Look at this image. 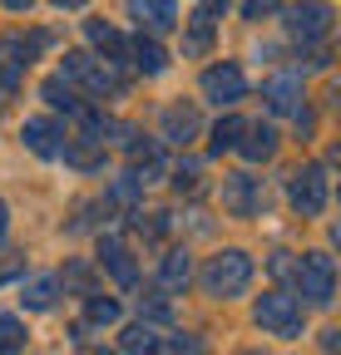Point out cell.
I'll return each instance as SVG.
<instances>
[{
	"mask_svg": "<svg viewBox=\"0 0 341 355\" xmlns=\"http://www.w3.org/2000/svg\"><path fill=\"white\" fill-rule=\"evenodd\" d=\"M99 266L124 286V291H134L139 286V261H134V252H129V242L124 237H99Z\"/></svg>",
	"mask_w": 341,
	"mask_h": 355,
	"instance_id": "7c38bea8",
	"label": "cell"
},
{
	"mask_svg": "<svg viewBox=\"0 0 341 355\" xmlns=\"http://www.w3.org/2000/svg\"><path fill=\"white\" fill-rule=\"evenodd\" d=\"M50 30H15V35H6V40H0V64H10V69H30L40 55H45L50 50Z\"/></svg>",
	"mask_w": 341,
	"mask_h": 355,
	"instance_id": "9c48e42d",
	"label": "cell"
},
{
	"mask_svg": "<svg viewBox=\"0 0 341 355\" xmlns=\"http://www.w3.org/2000/svg\"><path fill=\"white\" fill-rule=\"evenodd\" d=\"M267 272H272L277 282H292V277H297V257H292V252H272V257H267Z\"/></svg>",
	"mask_w": 341,
	"mask_h": 355,
	"instance_id": "f546056e",
	"label": "cell"
},
{
	"mask_svg": "<svg viewBox=\"0 0 341 355\" xmlns=\"http://www.w3.org/2000/svg\"><path fill=\"white\" fill-rule=\"evenodd\" d=\"M331 20H336V10L326 0H297V6L282 10V25H287V35L297 44H322L331 35Z\"/></svg>",
	"mask_w": 341,
	"mask_h": 355,
	"instance_id": "8992f818",
	"label": "cell"
},
{
	"mask_svg": "<svg viewBox=\"0 0 341 355\" xmlns=\"http://www.w3.org/2000/svg\"><path fill=\"white\" fill-rule=\"evenodd\" d=\"M198 10H203V15H213V20H218V15L228 10V0H198Z\"/></svg>",
	"mask_w": 341,
	"mask_h": 355,
	"instance_id": "836d02e7",
	"label": "cell"
},
{
	"mask_svg": "<svg viewBox=\"0 0 341 355\" xmlns=\"http://www.w3.org/2000/svg\"><path fill=\"white\" fill-rule=\"evenodd\" d=\"M0 6H6V10H15V15H25V10L35 6V0H0Z\"/></svg>",
	"mask_w": 341,
	"mask_h": 355,
	"instance_id": "e575fe53",
	"label": "cell"
},
{
	"mask_svg": "<svg viewBox=\"0 0 341 355\" xmlns=\"http://www.w3.org/2000/svg\"><path fill=\"white\" fill-rule=\"evenodd\" d=\"M129 64H134L144 79H158V74L168 69V50L158 44V35H139V40H129Z\"/></svg>",
	"mask_w": 341,
	"mask_h": 355,
	"instance_id": "2e32d148",
	"label": "cell"
},
{
	"mask_svg": "<svg viewBox=\"0 0 341 355\" xmlns=\"http://www.w3.org/2000/svg\"><path fill=\"white\" fill-rule=\"evenodd\" d=\"M198 89H203V99H208V104L233 109L238 99H247V74H242L238 60H218V64H208V69H203Z\"/></svg>",
	"mask_w": 341,
	"mask_h": 355,
	"instance_id": "52a82bcc",
	"label": "cell"
},
{
	"mask_svg": "<svg viewBox=\"0 0 341 355\" xmlns=\"http://www.w3.org/2000/svg\"><path fill=\"white\" fill-rule=\"evenodd\" d=\"M188 282H193V257H188L183 247L163 252V261H158V286H163V291H183Z\"/></svg>",
	"mask_w": 341,
	"mask_h": 355,
	"instance_id": "d6986e66",
	"label": "cell"
},
{
	"mask_svg": "<svg viewBox=\"0 0 341 355\" xmlns=\"http://www.w3.org/2000/svg\"><path fill=\"white\" fill-rule=\"evenodd\" d=\"M198 133H203V119H198L193 104H163V114H158V144L188 148Z\"/></svg>",
	"mask_w": 341,
	"mask_h": 355,
	"instance_id": "8fae6325",
	"label": "cell"
},
{
	"mask_svg": "<svg viewBox=\"0 0 341 355\" xmlns=\"http://www.w3.org/2000/svg\"><path fill=\"white\" fill-rule=\"evenodd\" d=\"M6 227H10V207H6V198H0V242H6Z\"/></svg>",
	"mask_w": 341,
	"mask_h": 355,
	"instance_id": "d590c367",
	"label": "cell"
},
{
	"mask_svg": "<svg viewBox=\"0 0 341 355\" xmlns=\"http://www.w3.org/2000/svg\"><path fill=\"white\" fill-rule=\"evenodd\" d=\"M223 212L228 217H263L267 212V188L252 173H228L223 178Z\"/></svg>",
	"mask_w": 341,
	"mask_h": 355,
	"instance_id": "ba28073f",
	"label": "cell"
},
{
	"mask_svg": "<svg viewBox=\"0 0 341 355\" xmlns=\"http://www.w3.org/2000/svg\"><path fill=\"white\" fill-rule=\"evenodd\" d=\"M20 144L35 153V158H60L65 153V144H69V133H65V123L60 119H25L20 123Z\"/></svg>",
	"mask_w": 341,
	"mask_h": 355,
	"instance_id": "30bf717a",
	"label": "cell"
},
{
	"mask_svg": "<svg viewBox=\"0 0 341 355\" xmlns=\"http://www.w3.org/2000/svg\"><path fill=\"white\" fill-rule=\"evenodd\" d=\"M158 350H163V336L153 331V321L124 326V355H158Z\"/></svg>",
	"mask_w": 341,
	"mask_h": 355,
	"instance_id": "603a6c76",
	"label": "cell"
},
{
	"mask_svg": "<svg viewBox=\"0 0 341 355\" xmlns=\"http://www.w3.org/2000/svg\"><path fill=\"white\" fill-rule=\"evenodd\" d=\"M297 291H302V306H317L326 311L336 301V261L326 252H307V257H297Z\"/></svg>",
	"mask_w": 341,
	"mask_h": 355,
	"instance_id": "5b68a950",
	"label": "cell"
},
{
	"mask_svg": "<svg viewBox=\"0 0 341 355\" xmlns=\"http://www.w3.org/2000/svg\"><path fill=\"white\" fill-rule=\"evenodd\" d=\"M238 355H258V350H238Z\"/></svg>",
	"mask_w": 341,
	"mask_h": 355,
	"instance_id": "f35d334b",
	"label": "cell"
},
{
	"mask_svg": "<svg viewBox=\"0 0 341 355\" xmlns=\"http://www.w3.org/2000/svg\"><path fill=\"white\" fill-rule=\"evenodd\" d=\"M252 321H258L263 336H277V340H297L307 326V306L287 296V291H263L252 301Z\"/></svg>",
	"mask_w": 341,
	"mask_h": 355,
	"instance_id": "3957f363",
	"label": "cell"
},
{
	"mask_svg": "<svg viewBox=\"0 0 341 355\" xmlns=\"http://www.w3.org/2000/svg\"><path fill=\"white\" fill-rule=\"evenodd\" d=\"M55 296H60V277H30L25 286H20V301H25V311H50L55 306Z\"/></svg>",
	"mask_w": 341,
	"mask_h": 355,
	"instance_id": "7402d4cb",
	"label": "cell"
},
{
	"mask_svg": "<svg viewBox=\"0 0 341 355\" xmlns=\"http://www.w3.org/2000/svg\"><path fill=\"white\" fill-rule=\"evenodd\" d=\"M84 40H90L94 50H104L114 64H119V60H129V40H124L109 20H84Z\"/></svg>",
	"mask_w": 341,
	"mask_h": 355,
	"instance_id": "ac0fdd59",
	"label": "cell"
},
{
	"mask_svg": "<svg viewBox=\"0 0 341 355\" xmlns=\"http://www.w3.org/2000/svg\"><path fill=\"white\" fill-rule=\"evenodd\" d=\"M40 99H45L50 109H60V114H69V119H79L84 114V104H79V89L69 84V79H45V84H40Z\"/></svg>",
	"mask_w": 341,
	"mask_h": 355,
	"instance_id": "ffe728a7",
	"label": "cell"
},
{
	"mask_svg": "<svg viewBox=\"0 0 341 355\" xmlns=\"http://www.w3.org/2000/svg\"><path fill=\"white\" fill-rule=\"evenodd\" d=\"M129 6V20L144 25V35H168L178 25V0H124Z\"/></svg>",
	"mask_w": 341,
	"mask_h": 355,
	"instance_id": "4fadbf2b",
	"label": "cell"
},
{
	"mask_svg": "<svg viewBox=\"0 0 341 355\" xmlns=\"http://www.w3.org/2000/svg\"><path fill=\"white\" fill-rule=\"evenodd\" d=\"M277 144H282V133L272 128V123H242V139H238V148L233 153H242L247 163H267L272 153H277Z\"/></svg>",
	"mask_w": 341,
	"mask_h": 355,
	"instance_id": "9a60e30c",
	"label": "cell"
},
{
	"mask_svg": "<svg viewBox=\"0 0 341 355\" xmlns=\"http://www.w3.org/2000/svg\"><path fill=\"white\" fill-rule=\"evenodd\" d=\"M60 10H79V6H90V0H55Z\"/></svg>",
	"mask_w": 341,
	"mask_h": 355,
	"instance_id": "8d00e7d4",
	"label": "cell"
},
{
	"mask_svg": "<svg viewBox=\"0 0 341 355\" xmlns=\"http://www.w3.org/2000/svg\"><path fill=\"white\" fill-rule=\"evenodd\" d=\"M119 321H124V306H119L114 296H99V291L84 296V326L104 331V326H119Z\"/></svg>",
	"mask_w": 341,
	"mask_h": 355,
	"instance_id": "44dd1931",
	"label": "cell"
},
{
	"mask_svg": "<svg viewBox=\"0 0 341 355\" xmlns=\"http://www.w3.org/2000/svg\"><path fill=\"white\" fill-rule=\"evenodd\" d=\"M90 355H119V350H104V345H99V350H90Z\"/></svg>",
	"mask_w": 341,
	"mask_h": 355,
	"instance_id": "74e56055",
	"label": "cell"
},
{
	"mask_svg": "<svg viewBox=\"0 0 341 355\" xmlns=\"http://www.w3.org/2000/svg\"><path fill=\"white\" fill-rule=\"evenodd\" d=\"M242 123H247V119H238V114L218 119V123H213V133H208V153H233L238 139H242Z\"/></svg>",
	"mask_w": 341,
	"mask_h": 355,
	"instance_id": "cb8c5ba5",
	"label": "cell"
},
{
	"mask_svg": "<svg viewBox=\"0 0 341 355\" xmlns=\"http://www.w3.org/2000/svg\"><path fill=\"white\" fill-rule=\"evenodd\" d=\"M297 60H302L307 69H326L331 64V50H326V44H302V55H297Z\"/></svg>",
	"mask_w": 341,
	"mask_h": 355,
	"instance_id": "1f68e13d",
	"label": "cell"
},
{
	"mask_svg": "<svg viewBox=\"0 0 341 355\" xmlns=\"http://www.w3.org/2000/svg\"><path fill=\"white\" fill-rule=\"evenodd\" d=\"M238 10H242L247 25H258V20H267V15L282 10V0H238Z\"/></svg>",
	"mask_w": 341,
	"mask_h": 355,
	"instance_id": "83f0119b",
	"label": "cell"
},
{
	"mask_svg": "<svg viewBox=\"0 0 341 355\" xmlns=\"http://www.w3.org/2000/svg\"><path fill=\"white\" fill-rule=\"evenodd\" d=\"M60 79H69L74 89H84V94H94V99H124L129 94V79L119 74L114 60H94L84 50H69L60 60Z\"/></svg>",
	"mask_w": 341,
	"mask_h": 355,
	"instance_id": "7a4b0ae2",
	"label": "cell"
},
{
	"mask_svg": "<svg viewBox=\"0 0 341 355\" xmlns=\"http://www.w3.org/2000/svg\"><path fill=\"white\" fill-rule=\"evenodd\" d=\"M252 257L242 252V247H223V252H213L208 261H203V272H198V286H203V296H213V301H238V296H247V286H252Z\"/></svg>",
	"mask_w": 341,
	"mask_h": 355,
	"instance_id": "6da1fadb",
	"label": "cell"
},
{
	"mask_svg": "<svg viewBox=\"0 0 341 355\" xmlns=\"http://www.w3.org/2000/svg\"><path fill=\"white\" fill-rule=\"evenodd\" d=\"M263 104L272 109V114H297L307 104V89H302V79L297 74H272L267 84H263Z\"/></svg>",
	"mask_w": 341,
	"mask_h": 355,
	"instance_id": "5bb4252c",
	"label": "cell"
},
{
	"mask_svg": "<svg viewBox=\"0 0 341 355\" xmlns=\"http://www.w3.org/2000/svg\"><path fill=\"white\" fill-rule=\"evenodd\" d=\"M213 44H218V25H213V15H193V20H183V60H203V55H213Z\"/></svg>",
	"mask_w": 341,
	"mask_h": 355,
	"instance_id": "e0dca14e",
	"label": "cell"
},
{
	"mask_svg": "<svg viewBox=\"0 0 341 355\" xmlns=\"http://www.w3.org/2000/svg\"><path fill=\"white\" fill-rule=\"evenodd\" d=\"M65 282H69V286H79L84 296H90V266H84V261H74L69 272H65Z\"/></svg>",
	"mask_w": 341,
	"mask_h": 355,
	"instance_id": "d6a6232c",
	"label": "cell"
},
{
	"mask_svg": "<svg viewBox=\"0 0 341 355\" xmlns=\"http://www.w3.org/2000/svg\"><path fill=\"white\" fill-rule=\"evenodd\" d=\"M144 188H149V183L129 168V173H119L114 183H109V202H124V207H129V202H139V198H144Z\"/></svg>",
	"mask_w": 341,
	"mask_h": 355,
	"instance_id": "484cf974",
	"label": "cell"
},
{
	"mask_svg": "<svg viewBox=\"0 0 341 355\" xmlns=\"http://www.w3.org/2000/svg\"><path fill=\"white\" fill-rule=\"evenodd\" d=\"M25 321L20 316H10V311H0V355H20L25 350Z\"/></svg>",
	"mask_w": 341,
	"mask_h": 355,
	"instance_id": "d4e9b609",
	"label": "cell"
},
{
	"mask_svg": "<svg viewBox=\"0 0 341 355\" xmlns=\"http://www.w3.org/2000/svg\"><path fill=\"white\" fill-rule=\"evenodd\" d=\"M198 173H203V168H198L193 158L178 163V168H174V188H178V193H193V188H198Z\"/></svg>",
	"mask_w": 341,
	"mask_h": 355,
	"instance_id": "4dcf8cb0",
	"label": "cell"
},
{
	"mask_svg": "<svg viewBox=\"0 0 341 355\" xmlns=\"http://www.w3.org/2000/svg\"><path fill=\"white\" fill-rule=\"evenodd\" d=\"M287 202H292V212H302V217H322L326 202H331L326 163H297L287 173Z\"/></svg>",
	"mask_w": 341,
	"mask_h": 355,
	"instance_id": "277c9868",
	"label": "cell"
},
{
	"mask_svg": "<svg viewBox=\"0 0 341 355\" xmlns=\"http://www.w3.org/2000/svg\"><path fill=\"white\" fill-rule=\"evenodd\" d=\"M25 272V252H15V247H0V286L6 282H15Z\"/></svg>",
	"mask_w": 341,
	"mask_h": 355,
	"instance_id": "f1b7e54d",
	"label": "cell"
},
{
	"mask_svg": "<svg viewBox=\"0 0 341 355\" xmlns=\"http://www.w3.org/2000/svg\"><path fill=\"white\" fill-rule=\"evenodd\" d=\"M139 316H144V321H174V301L163 296V286H149V291L139 296Z\"/></svg>",
	"mask_w": 341,
	"mask_h": 355,
	"instance_id": "4316f807",
	"label": "cell"
}]
</instances>
